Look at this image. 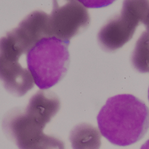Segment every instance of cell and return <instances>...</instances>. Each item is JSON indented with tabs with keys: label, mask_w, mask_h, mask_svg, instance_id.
<instances>
[{
	"label": "cell",
	"mask_w": 149,
	"mask_h": 149,
	"mask_svg": "<svg viewBox=\"0 0 149 149\" xmlns=\"http://www.w3.org/2000/svg\"><path fill=\"white\" fill-rule=\"evenodd\" d=\"M0 81L8 92L18 97L26 94L35 84L28 68L23 67L19 61L1 54Z\"/></svg>",
	"instance_id": "8992f818"
},
{
	"label": "cell",
	"mask_w": 149,
	"mask_h": 149,
	"mask_svg": "<svg viewBox=\"0 0 149 149\" xmlns=\"http://www.w3.org/2000/svg\"><path fill=\"white\" fill-rule=\"evenodd\" d=\"M149 10L148 0H124L120 13L108 21L98 33V42L102 49L114 51L131 40Z\"/></svg>",
	"instance_id": "3957f363"
},
{
	"label": "cell",
	"mask_w": 149,
	"mask_h": 149,
	"mask_svg": "<svg viewBox=\"0 0 149 149\" xmlns=\"http://www.w3.org/2000/svg\"><path fill=\"white\" fill-rule=\"evenodd\" d=\"M143 24L146 29L136 42L131 56V63L139 72L149 73V14Z\"/></svg>",
	"instance_id": "ba28073f"
},
{
	"label": "cell",
	"mask_w": 149,
	"mask_h": 149,
	"mask_svg": "<svg viewBox=\"0 0 149 149\" xmlns=\"http://www.w3.org/2000/svg\"><path fill=\"white\" fill-rule=\"evenodd\" d=\"M101 134L114 145L130 146L144 137L149 128V109L128 94L108 99L97 117Z\"/></svg>",
	"instance_id": "6da1fadb"
},
{
	"label": "cell",
	"mask_w": 149,
	"mask_h": 149,
	"mask_svg": "<svg viewBox=\"0 0 149 149\" xmlns=\"http://www.w3.org/2000/svg\"><path fill=\"white\" fill-rule=\"evenodd\" d=\"M4 37L21 56L27 54L40 40L52 37L49 15L42 10L33 11Z\"/></svg>",
	"instance_id": "5b68a950"
},
{
	"label": "cell",
	"mask_w": 149,
	"mask_h": 149,
	"mask_svg": "<svg viewBox=\"0 0 149 149\" xmlns=\"http://www.w3.org/2000/svg\"><path fill=\"white\" fill-rule=\"evenodd\" d=\"M49 15L52 36L63 41H70L90 24L87 10L77 0H53Z\"/></svg>",
	"instance_id": "277c9868"
},
{
	"label": "cell",
	"mask_w": 149,
	"mask_h": 149,
	"mask_svg": "<svg viewBox=\"0 0 149 149\" xmlns=\"http://www.w3.org/2000/svg\"><path fill=\"white\" fill-rule=\"evenodd\" d=\"M85 8H97L112 4L116 0H77Z\"/></svg>",
	"instance_id": "9c48e42d"
},
{
	"label": "cell",
	"mask_w": 149,
	"mask_h": 149,
	"mask_svg": "<svg viewBox=\"0 0 149 149\" xmlns=\"http://www.w3.org/2000/svg\"><path fill=\"white\" fill-rule=\"evenodd\" d=\"M70 43L55 37L45 38L27 53V68L40 89L55 86L66 74L70 63Z\"/></svg>",
	"instance_id": "7a4b0ae2"
},
{
	"label": "cell",
	"mask_w": 149,
	"mask_h": 149,
	"mask_svg": "<svg viewBox=\"0 0 149 149\" xmlns=\"http://www.w3.org/2000/svg\"><path fill=\"white\" fill-rule=\"evenodd\" d=\"M141 149H149V139L141 146Z\"/></svg>",
	"instance_id": "30bf717a"
},
{
	"label": "cell",
	"mask_w": 149,
	"mask_h": 149,
	"mask_svg": "<svg viewBox=\"0 0 149 149\" xmlns=\"http://www.w3.org/2000/svg\"><path fill=\"white\" fill-rule=\"evenodd\" d=\"M101 139V136L99 130L86 123L74 127L70 135L73 149H100Z\"/></svg>",
	"instance_id": "52a82bcc"
},
{
	"label": "cell",
	"mask_w": 149,
	"mask_h": 149,
	"mask_svg": "<svg viewBox=\"0 0 149 149\" xmlns=\"http://www.w3.org/2000/svg\"><path fill=\"white\" fill-rule=\"evenodd\" d=\"M148 100L149 101V87L148 89Z\"/></svg>",
	"instance_id": "8fae6325"
}]
</instances>
